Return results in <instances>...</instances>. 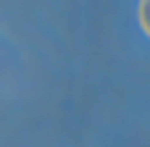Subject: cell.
Returning <instances> with one entry per match:
<instances>
[{
	"mask_svg": "<svg viewBox=\"0 0 150 147\" xmlns=\"http://www.w3.org/2000/svg\"><path fill=\"white\" fill-rule=\"evenodd\" d=\"M140 24H142V29L150 34V3H142L140 5Z\"/></svg>",
	"mask_w": 150,
	"mask_h": 147,
	"instance_id": "cell-1",
	"label": "cell"
}]
</instances>
